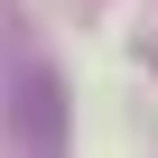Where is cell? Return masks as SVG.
<instances>
[{"label": "cell", "mask_w": 158, "mask_h": 158, "mask_svg": "<svg viewBox=\"0 0 158 158\" xmlns=\"http://www.w3.org/2000/svg\"><path fill=\"white\" fill-rule=\"evenodd\" d=\"M10 139H19V149H56V139H65V112H56V74H47L28 47L10 56Z\"/></svg>", "instance_id": "obj_1"}]
</instances>
